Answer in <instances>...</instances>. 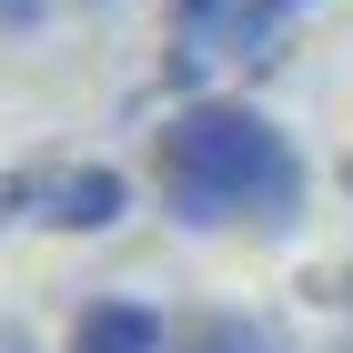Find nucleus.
Returning <instances> with one entry per match:
<instances>
[{
    "label": "nucleus",
    "instance_id": "nucleus-7",
    "mask_svg": "<svg viewBox=\"0 0 353 353\" xmlns=\"http://www.w3.org/2000/svg\"><path fill=\"white\" fill-rule=\"evenodd\" d=\"M333 293H343V303H353V272H343V283H333Z\"/></svg>",
    "mask_w": 353,
    "mask_h": 353
},
{
    "label": "nucleus",
    "instance_id": "nucleus-3",
    "mask_svg": "<svg viewBox=\"0 0 353 353\" xmlns=\"http://www.w3.org/2000/svg\"><path fill=\"white\" fill-rule=\"evenodd\" d=\"M232 61V0H172V41H162V91H202V71Z\"/></svg>",
    "mask_w": 353,
    "mask_h": 353
},
{
    "label": "nucleus",
    "instance_id": "nucleus-1",
    "mask_svg": "<svg viewBox=\"0 0 353 353\" xmlns=\"http://www.w3.org/2000/svg\"><path fill=\"white\" fill-rule=\"evenodd\" d=\"M152 192L192 232H232V222L283 232L303 212V152L252 101H182L152 132Z\"/></svg>",
    "mask_w": 353,
    "mask_h": 353
},
{
    "label": "nucleus",
    "instance_id": "nucleus-2",
    "mask_svg": "<svg viewBox=\"0 0 353 353\" xmlns=\"http://www.w3.org/2000/svg\"><path fill=\"white\" fill-rule=\"evenodd\" d=\"M121 202H132V182L111 162H81V172H41V212L30 222H51V232H111Z\"/></svg>",
    "mask_w": 353,
    "mask_h": 353
},
{
    "label": "nucleus",
    "instance_id": "nucleus-4",
    "mask_svg": "<svg viewBox=\"0 0 353 353\" xmlns=\"http://www.w3.org/2000/svg\"><path fill=\"white\" fill-rule=\"evenodd\" d=\"M71 353H172V333H162V313L152 303H81V323H71Z\"/></svg>",
    "mask_w": 353,
    "mask_h": 353
},
{
    "label": "nucleus",
    "instance_id": "nucleus-6",
    "mask_svg": "<svg viewBox=\"0 0 353 353\" xmlns=\"http://www.w3.org/2000/svg\"><path fill=\"white\" fill-rule=\"evenodd\" d=\"M51 10H61V0H0V21H10V30H41Z\"/></svg>",
    "mask_w": 353,
    "mask_h": 353
},
{
    "label": "nucleus",
    "instance_id": "nucleus-5",
    "mask_svg": "<svg viewBox=\"0 0 353 353\" xmlns=\"http://www.w3.org/2000/svg\"><path fill=\"white\" fill-rule=\"evenodd\" d=\"M172 353H272V343H263V323H243V313H202Z\"/></svg>",
    "mask_w": 353,
    "mask_h": 353
}]
</instances>
